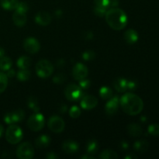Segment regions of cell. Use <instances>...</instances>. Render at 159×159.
I'll return each mask as SVG.
<instances>
[{"instance_id":"12","label":"cell","mask_w":159,"mask_h":159,"mask_svg":"<svg viewBox=\"0 0 159 159\" xmlns=\"http://www.w3.org/2000/svg\"><path fill=\"white\" fill-rule=\"evenodd\" d=\"M120 104V99H118L117 96H114V97H111L110 100L108 101L105 107V112L107 115L108 116H113L116 113L119 107Z\"/></svg>"},{"instance_id":"26","label":"cell","mask_w":159,"mask_h":159,"mask_svg":"<svg viewBox=\"0 0 159 159\" xmlns=\"http://www.w3.org/2000/svg\"><path fill=\"white\" fill-rule=\"evenodd\" d=\"M118 158V155L115 152L112 150H105L100 154L99 158L101 159H116Z\"/></svg>"},{"instance_id":"18","label":"cell","mask_w":159,"mask_h":159,"mask_svg":"<svg viewBox=\"0 0 159 159\" xmlns=\"http://www.w3.org/2000/svg\"><path fill=\"white\" fill-rule=\"evenodd\" d=\"M51 143V138L47 135H41L38 137L35 141V145L37 148H45L48 147Z\"/></svg>"},{"instance_id":"36","label":"cell","mask_w":159,"mask_h":159,"mask_svg":"<svg viewBox=\"0 0 159 159\" xmlns=\"http://www.w3.org/2000/svg\"><path fill=\"white\" fill-rule=\"evenodd\" d=\"M107 10H108V9H104V8L97 7V6H95L94 8L95 13H96L97 16H105L106 12H107Z\"/></svg>"},{"instance_id":"27","label":"cell","mask_w":159,"mask_h":159,"mask_svg":"<svg viewBox=\"0 0 159 159\" xmlns=\"http://www.w3.org/2000/svg\"><path fill=\"white\" fill-rule=\"evenodd\" d=\"M99 96L103 99H110L113 96V91L109 87H102L99 91Z\"/></svg>"},{"instance_id":"8","label":"cell","mask_w":159,"mask_h":159,"mask_svg":"<svg viewBox=\"0 0 159 159\" xmlns=\"http://www.w3.org/2000/svg\"><path fill=\"white\" fill-rule=\"evenodd\" d=\"M65 127V121L58 116H51L48 121V127L54 133H61Z\"/></svg>"},{"instance_id":"35","label":"cell","mask_w":159,"mask_h":159,"mask_svg":"<svg viewBox=\"0 0 159 159\" xmlns=\"http://www.w3.org/2000/svg\"><path fill=\"white\" fill-rule=\"evenodd\" d=\"M28 9H29V6H28V5L26 2H19L15 9L21 11V12H26L28 11Z\"/></svg>"},{"instance_id":"38","label":"cell","mask_w":159,"mask_h":159,"mask_svg":"<svg viewBox=\"0 0 159 159\" xmlns=\"http://www.w3.org/2000/svg\"><path fill=\"white\" fill-rule=\"evenodd\" d=\"M137 86H138V85L134 81H129V82L127 81V89L132 91V90L136 89Z\"/></svg>"},{"instance_id":"45","label":"cell","mask_w":159,"mask_h":159,"mask_svg":"<svg viewBox=\"0 0 159 159\" xmlns=\"http://www.w3.org/2000/svg\"><path fill=\"white\" fill-rule=\"evenodd\" d=\"M3 131H4V129H3V127L1 125V124H0V137H1L2 135Z\"/></svg>"},{"instance_id":"15","label":"cell","mask_w":159,"mask_h":159,"mask_svg":"<svg viewBox=\"0 0 159 159\" xmlns=\"http://www.w3.org/2000/svg\"><path fill=\"white\" fill-rule=\"evenodd\" d=\"M62 149L64 152L67 154H75L79 150V144L72 140H68L65 141L62 144Z\"/></svg>"},{"instance_id":"29","label":"cell","mask_w":159,"mask_h":159,"mask_svg":"<svg viewBox=\"0 0 159 159\" xmlns=\"http://www.w3.org/2000/svg\"><path fill=\"white\" fill-rule=\"evenodd\" d=\"M8 85V77L6 74L0 72V93L6 90Z\"/></svg>"},{"instance_id":"7","label":"cell","mask_w":159,"mask_h":159,"mask_svg":"<svg viewBox=\"0 0 159 159\" xmlns=\"http://www.w3.org/2000/svg\"><path fill=\"white\" fill-rule=\"evenodd\" d=\"M65 95L67 99L69 101H78L82 97V91L80 86L71 84L66 87L65 89Z\"/></svg>"},{"instance_id":"39","label":"cell","mask_w":159,"mask_h":159,"mask_svg":"<svg viewBox=\"0 0 159 159\" xmlns=\"http://www.w3.org/2000/svg\"><path fill=\"white\" fill-rule=\"evenodd\" d=\"M65 80V77H64L63 75H57L54 78V82H56V83H62Z\"/></svg>"},{"instance_id":"42","label":"cell","mask_w":159,"mask_h":159,"mask_svg":"<svg viewBox=\"0 0 159 159\" xmlns=\"http://www.w3.org/2000/svg\"><path fill=\"white\" fill-rule=\"evenodd\" d=\"M138 157L136 156V155H131V154H130V155H128L127 156L125 157L126 159H133V158H137Z\"/></svg>"},{"instance_id":"10","label":"cell","mask_w":159,"mask_h":159,"mask_svg":"<svg viewBox=\"0 0 159 159\" xmlns=\"http://www.w3.org/2000/svg\"><path fill=\"white\" fill-rule=\"evenodd\" d=\"M23 48L30 54H36L40 48V44L37 39L34 37H28L23 42Z\"/></svg>"},{"instance_id":"43","label":"cell","mask_w":159,"mask_h":159,"mask_svg":"<svg viewBox=\"0 0 159 159\" xmlns=\"http://www.w3.org/2000/svg\"><path fill=\"white\" fill-rule=\"evenodd\" d=\"M121 144H122V148L123 149H127V148H128V144H127V142H125V141H123L122 143H121Z\"/></svg>"},{"instance_id":"5","label":"cell","mask_w":159,"mask_h":159,"mask_svg":"<svg viewBox=\"0 0 159 159\" xmlns=\"http://www.w3.org/2000/svg\"><path fill=\"white\" fill-rule=\"evenodd\" d=\"M44 117L40 113H34L31 115L27 121V126L33 131H39L44 126Z\"/></svg>"},{"instance_id":"34","label":"cell","mask_w":159,"mask_h":159,"mask_svg":"<svg viewBox=\"0 0 159 159\" xmlns=\"http://www.w3.org/2000/svg\"><path fill=\"white\" fill-rule=\"evenodd\" d=\"M82 57L85 61H92L95 58V53L92 51H86L82 54Z\"/></svg>"},{"instance_id":"2","label":"cell","mask_w":159,"mask_h":159,"mask_svg":"<svg viewBox=\"0 0 159 159\" xmlns=\"http://www.w3.org/2000/svg\"><path fill=\"white\" fill-rule=\"evenodd\" d=\"M105 18L107 24L115 30H121L127 24V15L122 9L118 8L108 9L105 14Z\"/></svg>"},{"instance_id":"30","label":"cell","mask_w":159,"mask_h":159,"mask_svg":"<svg viewBox=\"0 0 159 159\" xmlns=\"http://www.w3.org/2000/svg\"><path fill=\"white\" fill-rule=\"evenodd\" d=\"M28 107L34 112H38L40 110V107H39V103L37 102V99L34 97H30L28 99Z\"/></svg>"},{"instance_id":"28","label":"cell","mask_w":159,"mask_h":159,"mask_svg":"<svg viewBox=\"0 0 159 159\" xmlns=\"http://www.w3.org/2000/svg\"><path fill=\"white\" fill-rule=\"evenodd\" d=\"M30 77V72L27 69H20L17 72V78L20 81L24 82V81L28 80Z\"/></svg>"},{"instance_id":"6","label":"cell","mask_w":159,"mask_h":159,"mask_svg":"<svg viewBox=\"0 0 159 159\" xmlns=\"http://www.w3.org/2000/svg\"><path fill=\"white\" fill-rule=\"evenodd\" d=\"M16 156L20 159H31L34 156V148L29 142L20 144L16 150Z\"/></svg>"},{"instance_id":"31","label":"cell","mask_w":159,"mask_h":159,"mask_svg":"<svg viewBox=\"0 0 159 159\" xmlns=\"http://www.w3.org/2000/svg\"><path fill=\"white\" fill-rule=\"evenodd\" d=\"M148 132L152 136H159V124H151L148 127Z\"/></svg>"},{"instance_id":"33","label":"cell","mask_w":159,"mask_h":159,"mask_svg":"<svg viewBox=\"0 0 159 159\" xmlns=\"http://www.w3.org/2000/svg\"><path fill=\"white\" fill-rule=\"evenodd\" d=\"M81 114V111H80V109L78 107L76 106H74L71 108L69 111V115L71 116V117L72 118H78Z\"/></svg>"},{"instance_id":"23","label":"cell","mask_w":159,"mask_h":159,"mask_svg":"<svg viewBox=\"0 0 159 159\" xmlns=\"http://www.w3.org/2000/svg\"><path fill=\"white\" fill-rule=\"evenodd\" d=\"M0 3L3 9L6 10H12L16 8L19 2L18 0H0Z\"/></svg>"},{"instance_id":"24","label":"cell","mask_w":159,"mask_h":159,"mask_svg":"<svg viewBox=\"0 0 159 159\" xmlns=\"http://www.w3.org/2000/svg\"><path fill=\"white\" fill-rule=\"evenodd\" d=\"M16 64L20 69H27L31 65V60L26 56H22L18 59Z\"/></svg>"},{"instance_id":"20","label":"cell","mask_w":159,"mask_h":159,"mask_svg":"<svg viewBox=\"0 0 159 159\" xmlns=\"http://www.w3.org/2000/svg\"><path fill=\"white\" fill-rule=\"evenodd\" d=\"M127 132L132 137H138L142 134L141 127L138 124H130L127 127Z\"/></svg>"},{"instance_id":"3","label":"cell","mask_w":159,"mask_h":159,"mask_svg":"<svg viewBox=\"0 0 159 159\" xmlns=\"http://www.w3.org/2000/svg\"><path fill=\"white\" fill-rule=\"evenodd\" d=\"M23 131L21 128L15 124H10L6 132V139L9 144H16L23 138Z\"/></svg>"},{"instance_id":"25","label":"cell","mask_w":159,"mask_h":159,"mask_svg":"<svg viewBox=\"0 0 159 159\" xmlns=\"http://www.w3.org/2000/svg\"><path fill=\"white\" fill-rule=\"evenodd\" d=\"M12 60L9 57L3 56L0 58V69L2 71H8L12 67Z\"/></svg>"},{"instance_id":"37","label":"cell","mask_w":159,"mask_h":159,"mask_svg":"<svg viewBox=\"0 0 159 159\" xmlns=\"http://www.w3.org/2000/svg\"><path fill=\"white\" fill-rule=\"evenodd\" d=\"M79 85H80L81 89H86L89 87L90 86V82L87 79H83L82 80H80V82H79Z\"/></svg>"},{"instance_id":"9","label":"cell","mask_w":159,"mask_h":159,"mask_svg":"<svg viewBox=\"0 0 159 159\" xmlns=\"http://www.w3.org/2000/svg\"><path fill=\"white\" fill-rule=\"evenodd\" d=\"M23 119H24V112L20 109L8 113L4 117L5 122L8 124H16V123H20Z\"/></svg>"},{"instance_id":"21","label":"cell","mask_w":159,"mask_h":159,"mask_svg":"<svg viewBox=\"0 0 159 159\" xmlns=\"http://www.w3.org/2000/svg\"><path fill=\"white\" fill-rule=\"evenodd\" d=\"M86 151L89 155H96L99 151V144L96 140H90L86 145Z\"/></svg>"},{"instance_id":"11","label":"cell","mask_w":159,"mask_h":159,"mask_svg":"<svg viewBox=\"0 0 159 159\" xmlns=\"http://www.w3.org/2000/svg\"><path fill=\"white\" fill-rule=\"evenodd\" d=\"M72 75L76 80H82L88 75V68L82 63L76 64L72 69Z\"/></svg>"},{"instance_id":"1","label":"cell","mask_w":159,"mask_h":159,"mask_svg":"<svg viewBox=\"0 0 159 159\" xmlns=\"http://www.w3.org/2000/svg\"><path fill=\"white\" fill-rule=\"evenodd\" d=\"M120 104L124 113L130 116L139 114L144 108L142 99L137 95L130 93H127L121 97Z\"/></svg>"},{"instance_id":"46","label":"cell","mask_w":159,"mask_h":159,"mask_svg":"<svg viewBox=\"0 0 159 159\" xmlns=\"http://www.w3.org/2000/svg\"><path fill=\"white\" fill-rule=\"evenodd\" d=\"M82 158H90V159H93L94 158V157H93L91 155V156H88V155H85V156L82 157Z\"/></svg>"},{"instance_id":"19","label":"cell","mask_w":159,"mask_h":159,"mask_svg":"<svg viewBox=\"0 0 159 159\" xmlns=\"http://www.w3.org/2000/svg\"><path fill=\"white\" fill-rule=\"evenodd\" d=\"M113 85L115 89L119 93H124L127 90V81L122 78L116 79L113 82Z\"/></svg>"},{"instance_id":"13","label":"cell","mask_w":159,"mask_h":159,"mask_svg":"<svg viewBox=\"0 0 159 159\" xmlns=\"http://www.w3.org/2000/svg\"><path fill=\"white\" fill-rule=\"evenodd\" d=\"M98 104V99L94 96L87 95L82 97L81 100V107L84 110H92L95 108Z\"/></svg>"},{"instance_id":"32","label":"cell","mask_w":159,"mask_h":159,"mask_svg":"<svg viewBox=\"0 0 159 159\" xmlns=\"http://www.w3.org/2000/svg\"><path fill=\"white\" fill-rule=\"evenodd\" d=\"M95 6L108 9L110 6V0H94Z\"/></svg>"},{"instance_id":"22","label":"cell","mask_w":159,"mask_h":159,"mask_svg":"<svg viewBox=\"0 0 159 159\" xmlns=\"http://www.w3.org/2000/svg\"><path fill=\"white\" fill-rule=\"evenodd\" d=\"M134 148L136 152H140V153H144L148 148V143L145 140L138 141L134 144Z\"/></svg>"},{"instance_id":"41","label":"cell","mask_w":159,"mask_h":159,"mask_svg":"<svg viewBox=\"0 0 159 159\" xmlns=\"http://www.w3.org/2000/svg\"><path fill=\"white\" fill-rule=\"evenodd\" d=\"M14 75H15V71H14V70H8V72H7V74H6V75H7V77H10V78H12V77H13L14 76Z\"/></svg>"},{"instance_id":"14","label":"cell","mask_w":159,"mask_h":159,"mask_svg":"<svg viewBox=\"0 0 159 159\" xmlns=\"http://www.w3.org/2000/svg\"><path fill=\"white\" fill-rule=\"evenodd\" d=\"M35 22L40 26H47L51 22V16L48 12L41 11L36 15Z\"/></svg>"},{"instance_id":"4","label":"cell","mask_w":159,"mask_h":159,"mask_svg":"<svg viewBox=\"0 0 159 159\" xmlns=\"http://www.w3.org/2000/svg\"><path fill=\"white\" fill-rule=\"evenodd\" d=\"M54 66L48 60H40L36 65V72L42 79H46L52 75Z\"/></svg>"},{"instance_id":"16","label":"cell","mask_w":159,"mask_h":159,"mask_svg":"<svg viewBox=\"0 0 159 159\" xmlns=\"http://www.w3.org/2000/svg\"><path fill=\"white\" fill-rule=\"evenodd\" d=\"M26 12H21L16 9L15 12L12 16V20L16 26H23L26 24Z\"/></svg>"},{"instance_id":"44","label":"cell","mask_w":159,"mask_h":159,"mask_svg":"<svg viewBox=\"0 0 159 159\" xmlns=\"http://www.w3.org/2000/svg\"><path fill=\"white\" fill-rule=\"evenodd\" d=\"M4 54H5L4 49H3L2 48H1V47H0V58H1L2 57H3V56H4Z\"/></svg>"},{"instance_id":"17","label":"cell","mask_w":159,"mask_h":159,"mask_svg":"<svg viewBox=\"0 0 159 159\" xmlns=\"http://www.w3.org/2000/svg\"><path fill=\"white\" fill-rule=\"evenodd\" d=\"M124 39L129 44H134L138 40V34L134 30L130 29L124 34Z\"/></svg>"},{"instance_id":"40","label":"cell","mask_w":159,"mask_h":159,"mask_svg":"<svg viewBox=\"0 0 159 159\" xmlns=\"http://www.w3.org/2000/svg\"><path fill=\"white\" fill-rule=\"evenodd\" d=\"M46 158L48 159H55V158H58V156H57L55 153H54V152H50L49 154H48V155H47Z\"/></svg>"}]
</instances>
